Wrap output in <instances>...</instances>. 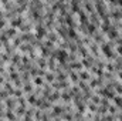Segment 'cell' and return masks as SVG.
<instances>
[{"label": "cell", "mask_w": 122, "mask_h": 121, "mask_svg": "<svg viewBox=\"0 0 122 121\" xmlns=\"http://www.w3.org/2000/svg\"><path fill=\"white\" fill-rule=\"evenodd\" d=\"M44 34H47V31H45V29H44V26H38L37 27V39L38 40H41L43 37H44Z\"/></svg>", "instance_id": "obj_1"}, {"label": "cell", "mask_w": 122, "mask_h": 121, "mask_svg": "<svg viewBox=\"0 0 122 121\" xmlns=\"http://www.w3.org/2000/svg\"><path fill=\"white\" fill-rule=\"evenodd\" d=\"M108 36H109V39H111V40H114V39H117V37H118V31H117L114 27H111V30L108 31Z\"/></svg>", "instance_id": "obj_2"}, {"label": "cell", "mask_w": 122, "mask_h": 121, "mask_svg": "<svg viewBox=\"0 0 122 121\" xmlns=\"http://www.w3.org/2000/svg\"><path fill=\"white\" fill-rule=\"evenodd\" d=\"M114 103H115L117 107L122 108V97L121 96H115V97H114Z\"/></svg>", "instance_id": "obj_3"}, {"label": "cell", "mask_w": 122, "mask_h": 121, "mask_svg": "<svg viewBox=\"0 0 122 121\" xmlns=\"http://www.w3.org/2000/svg\"><path fill=\"white\" fill-rule=\"evenodd\" d=\"M87 29H88V33H90V34H92V33H95V30H97V26H95V24H92V23H88Z\"/></svg>", "instance_id": "obj_4"}, {"label": "cell", "mask_w": 122, "mask_h": 121, "mask_svg": "<svg viewBox=\"0 0 122 121\" xmlns=\"http://www.w3.org/2000/svg\"><path fill=\"white\" fill-rule=\"evenodd\" d=\"M80 78L81 80H88L90 78V73L88 71H81L80 73Z\"/></svg>", "instance_id": "obj_5"}, {"label": "cell", "mask_w": 122, "mask_h": 121, "mask_svg": "<svg viewBox=\"0 0 122 121\" xmlns=\"http://www.w3.org/2000/svg\"><path fill=\"white\" fill-rule=\"evenodd\" d=\"M14 34H17V31H16V29H13V27H10V29L7 30V36H14Z\"/></svg>", "instance_id": "obj_6"}, {"label": "cell", "mask_w": 122, "mask_h": 121, "mask_svg": "<svg viewBox=\"0 0 122 121\" xmlns=\"http://www.w3.org/2000/svg\"><path fill=\"white\" fill-rule=\"evenodd\" d=\"M72 68H75V70H81V68H82V63H72Z\"/></svg>", "instance_id": "obj_7"}, {"label": "cell", "mask_w": 122, "mask_h": 121, "mask_svg": "<svg viewBox=\"0 0 122 121\" xmlns=\"http://www.w3.org/2000/svg\"><path fill=\"white\" fill-rule=\"evenodd\" d=\"M34 83H36L37 86H41V84H43V78L37 76V77H36V80H34Z\"/></svg>", "instance_id": "obj_8"}, {"label": "cell", "mask_w": 122, "mask_h": 121, "mask_svg": "<svg viewBox=\"0 0 122 121\" xmlns=\"http://www.w3.org/2000/svg\"><path fill=\"white\" fill-rule=\"evenodd\" d=\"M70 77H71V80H72L74 83H77V81H78V76H77L75 73H71V76H70Z\"/></svg>", "instance_id": "obj_9"}, {"label": "cell", "mask_w": 122, "mask_h": 121, "mask_svg": "<svg viewBox=\"0 0 122 121\" xmlns=\"http://www.w3.org/2000/svg\"><path fill=\"white\" fill-rule=\"evenodd\" d=\"M115 90H117V93L122 94V84H117V86H115Z\"/></svg>", "instance_id": "obj_10"}, {"label": "cell", "mask_w": 122, "mask_h": 121, "mask_svg": "<svg viewBox=\"0 0 122 121\" xmlns=\"http://www.w3.org/2000/svg\"><path fill=\"white\" fill-rule=\"evenodd\" d=\"M28 101L33 103V104H36V96H30V97H28Z\"/></svg>", "instance_id": "obj_11"}, {"label": "cell", "mask_w": 122, "mask_h": 121, "mask_svg": "<svg viewBox=\"0 0 122 121\" xmlns=\"http://www.w3.org/2000/svg\"><path fill=\"white\" fill-rule=\"evenodd\" d=\"M54 113H55V114H60V113H63V110H61L60 107H54Z\"/></svg>", "instance_id": "obj_12"}, {"label": "cell", "mask_w": 122, "mask_h": 121, "mask_svg": "<svg viewBox=\"0 0 122 121\" xmlns=\"http://www.w3.org/2000/svg\"><path fill=\"white\" fill-rule=\"evenodd\" d=\"M38 64H40L41 67H45V61H44V58H40V61H38Z\"/></svg>", "instance_id": "obj_13"}, {"label": "cell", "mask_w": 122, "mask_h": 121, "mask_svg": "<svg viewBox=\"0 0 122 121\" xmlns=\"http://www.w3.org/2000/svg\"><path fill=\"white\" fill-rule=\"evenodd\" d=\"M45 78H47L48 81H53V78H54V76H53V74H47V76H45Z\"/></svg>", "instance_id": "obj_14"}, {"label": "cell", "mask_w": 122, "mask_h": 121, "mask_svg": "<svg viewBox=\"0 0 122 121\" xmlns=\"http://www.w3.org/2000/svg\"><path fill=\"white\" fill-rule=\"evenodd\" d=\"M63 98H64L65 101H68V100H70V96H68L67 93H64V94H63Z\"/></svg>", "instance_id": "obj_15"}, {"label": "cell", "mask_w": 122, "mask_h": 121, "mask_svg": "<svg viewBox=\"0 0 122 121\" xmlns=\"http://www.w3.org/2000/svg\"><path fill=\"white\" fill-rule=\"evenodd\" d=\"M14 94H16L17 97H20V96H21V91H20V90H14Z\"/></svg>", "instance_id": "obj_16"}, {"label": "cell", "mask_w": 122, "mask_h": 121, "mask_svg": "<svg viewBox=\"0 0 122 121\" xmlns=\"http://www.w3.org/2000/svg\"><path fill=\"white\" fill-rule=\"evenodd\" d=\"M109 111L114 114V113H117V108H115V107H109Z\"/></svg>", "instance_id": "obj_17"}, {"label": "cell", "mask_w": 122, "mask_h": 121, "mask_svg": "<svg viewBox=\"0 0 122 121\" xmlns=\"http://www.w3.org/2000/svg\"><path fill=\"white\" fill-rule=\"evenodd\" d=\"M90 110H91V111H95V106H94V104H91V106H90Z\"/></svg>", "instance_id": "obj_18"}, {"label": "cell", "mask_w": 122, "mask_h": 121, "mask_svg": "<svg viewBox=\"0 0 122 121\" xmlns=\"http://www.w3.org/2000/svg\"><path fill=\"white\" fill-rule=\"evenodd\" d=\"M118 53L122 54V46H118Z\"/></svg>", "instance_id": "obj_19"}, {"label": "cell", "mask_w": 122, "mask_h": 121, "mask_svg": "<svg viewBox=\"0 0 122 121\" xmlns=\"http://www.w3.org/2000/svg\"><path fill=\"white\" fill-rule=\"evenodd\" d=\"M119 78H121V80H122V71H121V73H119Z\"/></svg>", "instance_id": "obj_20"}, {"label": "cell", "mask_w": 122, "mask_h": 121, "mask_svg": "<svg viewBox=\"0 0 122 121\" xmlns=\"http://www.w3.org/2000/svg\"><path fill=\"white\" fill-rule=\"evenodd\" d=\"M0 17H1V10H0Z\"/></svg>", "instance_id": "obj_21"}, {"label": "cell", "mask_w": 122, "mask_h": 121, "mask_svg": "<svg viewBox=\"0 0 122 121\" xmlns=\"http://www.w3.org/2000/svg\"><path fill=\"white\" fill-rule=\"evenodd\" d=\"M0 121H3V120H0Z\"/></svg>", "instance_id": "obj_22"}]
</instances>
